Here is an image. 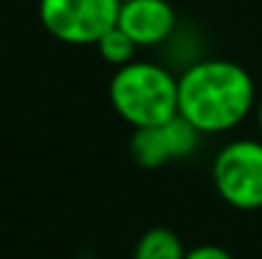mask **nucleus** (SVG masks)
<instances>
[{"instance_id": "423d86ee", "label": "nucleus", "mask_w": 262, "mask_h": 259, "mask_svg": "<svg viewBox=\"0 0 262 259\" xmlns=\"http://www.w3.org/2000/svg\"><path fill=\"white\" fill-rule=\"evenodd\" d=\"M117 26L138 49H153L173 36L176 10L168 0H120Z\"/></svg>"}, {"instance_id": "9d476101", "label": "nucleus", "mask_w": 262, "mask_h": 259, "mask_svg": "<svg viewBox=\"0 0 262 259\" xmlns=\"http://www.w3.org/2000/svg\"><path fill=\"white\" fill-rule=\"evenodd\" d=\"M255 112H257V127H260V135H262V97L257 99V104H255Z\"/></svg>"}, {"instance_id": "20e7f679", "label": "nucleus", "mask_w": 262, "mask_h": 259, "mask_svg": "<svg viewBox=\"0 0 262 259\" xmlns=\"http://www.w3.org/2000/svg\"><path fill=\"white\" fill-rule=\"evenodd\" d=\"M120 0H38L41 26L61 43L94 46L117 26Z\"/></svg>"}, {"instance_id": "f03ea898", "label": "nucleus", "mask_w": 262, "mask_h": 259, "mask_svg": "<svg viewBox=\"0 0 262 259\" xmlns=\"http://www.w3.org/2000/svg\"><path fill=\"white\" fill-rule=\"evenodd\" d=\"M110 104L133 130L161 125L178 114V77L153 61L133 59L110 79Z\"/></svg>"}, {"instance_id": "1a4fd4ad", "label": "nucleus", "mask_w": 262, "mask_h": 259, "mask_svg": "<svg viewBox=\"0 0 262 259\" xmlns=\"http://www.w3.org/2000/svg\"><path fill=\"white\" fill-rule=\"evenodd\" d=\"M186 259H234L224 247H216V244H201V247H193L186 252Z\"/></svg>"}, {"instance_id": "39448f33", "label": "nucleus", "mask_w": 262, "mask_h": 259, "mask_svg": "<svg viewBox=\"0 0 262 259\" xmlns=\"http://www.w3.org/2000/svg\"><path fill=\"white\" fill-rule=\"evenodd\" d=\"M199 143H201V132L191 122H186L181 114H176L161 125L135 130L130 140V153L140 168L156 171L173 160L191 158Z\"/></svg>"}, {"instance_id": "6e6552de", "label": "nucleus", "mask_w": 262, "mask_h": 259, "mask_svg": "<svg viewBox=\"0 0 262 259\" xmlns=\"http://www.w3.org/2000/svg\"><path fill=\"white\" fill-rule=\"evenodd\" d=\"M94 49H97L99 56H102L107 64H112L115 69L130 64V61L135 59V54H138V43H135L120 26H112V28L94 43Z\"/></svg>"}, {"instance_id": "0eeeda50", "label": "nucleus", "mask_w": 262, "mask_h": 259, "mask_svg": "<svg viewBox=\"0 0 262 259\" xmlns=\"http://www.w3.org/2000/svg\"><path fill=\"white\" fill-rule=\"evenodd\" d=\"M186 252L188 249H183V242L176 231L156 226L138 239L133 259H186Z\"/></svg>"}, {"instance_id": "7ed1b4c3", "label": "nucleus", "mask_w": 262, "mask_h": 259, "mask_svg": "<svg viewBox=\"0 0 262 259\" xmlns=\"http://www.w3.org/2000/svg\"><path fill=\"white\" fill-rule=\"evenodd\" d=\"M211 180L219 198L237 211L262 208V140L227 143L211 166Z\"/></svg>"}, {"instance_id": "f257e3e1", "label": "nucleus", "mask_w": 262, "mask_h": 259, "mask_svg": "<svg viewBox=\"0 0 262 259\" xmlns=\"http://www.w3.org/2000/svg\"><path fill=\"white\" fill-rule=\"evenodd\" d=\"M255 104V79L237 61L201 59L178 77V114L201 135H224L239 127Z\"/></svg>"}]
</instances>
